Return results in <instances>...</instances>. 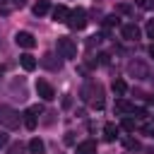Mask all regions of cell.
I'll list each match as a JSON object with an SVG mask.
<instances>
[{"label":"cell","instance_id":"6da1fadb","mask_svg":"<svg viewBox=\"0 0 154 154\" xmlns=\"http://www.w3.org/2000/svg\"><path fill=\"white\" fill-rule=\"evenodd\" d=\"M79 99H82V101H87V103H91L94 108H101V106H103V94H101V87H99V84H94V82H87V84L82 87Z\"/></svg>","mask_w":154,"mask_h":154},{"label":"cell","instance_id":"7a4b0ae2","mask_svg":"<svg viewBox=\"0 0 154 154\" xmlns=\"http://www.w3.org/2000/svg\"><path fill=\"white\" fill-rule=\"evenodd\" d=\"M0 125L7 128V130H17V128H19V113H17L14 108L0 103Z\"/></svg>","mask_w":154,"mask_h":154},{"label":"cell","instance_id":"3957f363","mask_svg":"<svg viewBox=\"0 0 154 154\" xmlns=\"http://www.w3.org/2000/svg\"><path fill=\"white\" fill-rule=\"evenodd\" d=\"M65 24H67L72 31H82V29L87 26V12H84L82 7H75V10H70V14H67Z\"/></svg>","mask_w":154,"mask_h":154},{"label":"cell","instance_id":"277c9868","mask_svg":"<svg viewBox=\"0 0 154 154\" xmlns=\"http://www.w3.org/2000/svg\"><path fill=\"white\" fill-rule=\"evenodd\" d=\"M55 48H58V55H60V58H67V60L77 58V43H75L72 38H67V36H58Z\"/></svg>","mask_w":154,"mask_h":154},{"label":"cell","instance_id":"5b68a950","mask_svg":"<svg viewBox=\"0 0 154 154\" xmlns=\"http://www.w3.org/2000/svg\"><path fill=\"white\" fill-rule=\"evenodd\" d=\"M41 106L36 103V106H29L26 111H24V128L26 130H36V123H38V116H41Z\"/></svg>","mask_w":154,"mask_h":154},{"label":"cell","instance_id":"8992f818","mask_svg":"<svg viewBox=\"0 0 154 154\" xmlns=\"http://www.w3.org/2000/svg\"><path fill=\"white\" fill-rule=\"evenodd\" d=\"M128 75L137 77V79H147L149 77V67L144 63H140V60H132V63H128Z\"/></svg>","mask_w":154,"mask_h":154},{"label":"cell","instance_id":"52a82bcc","mask_svg":"<svg viewBox=\"0 0 154 154\" xmlns=\"http://www.w3.org/2000/svg\"><path fill=\"white\" fill-rule=\"evenodd\" d=\"M14 43L19 46V48H34L36 46V38H34V34H29V31H17L14 34Z\"/></svg>","mask_w":154,"mask_h":154},{"label":"cell","instance_id":"ba28073f","mask_svg":"<svg viewBox=\"0 0 154 154\" xmlns=\"http://www.w3.org/2000/svg\"><path fill=\"white\" fill-rule=\"evenodd\" d=\"M36 94L43 99V101H51V99H55V89L46 82V79H38L36 82Z\"/></svg>","mask_w":154,"mask_h":154},{"label":"cell","instance_id":"9c48e42d","mask_svg":"<svg viewBox=\"0 0 154 154\" xmlns=\"http://www.w3.org/2000/svg\"><path fill=\"white\" fill-rule=\"evenodd\" d=\"M120 34H123V38H125V41H137V38H140V26H137L135 22H130V24H123Z\"/></svg>","mask_w":154,"mask_h":154},{"label":"cell","instance_id":"30bf717a","mask_svg":"<svg viewBox=\"0 0 154 154\" xmlns=\"http://www.w3.org/2000/svg\"><path fill=\"white\" fill-rule=\"evenodd\" d=\"M41 65L55 72V70H60V55H55V53H46V55L41 58Z\"/></svg>","mask_w":154,"mask_h":154},{"label":"cell","instance_id":"8fae6325","mask_svg":"<svg viewBox=\"0 0 154 154\" xmlns=\"http://www.w3.org/2000/svg\"><path fill=\"white\" fill-rule=\"evenodd\" d=\"M75 154H96V142H94V140H84V142H79L77 149H75Z\"/></svg>","mask_w":154,"mask_h":154},{"label":"cell","instance_id":"7c38bea8","mask_svg":"<svg viewBox=\"0 0 154 154\" xmlns=\"http://www.w3.org/2000/svg\"><path fill=\"white\" fill-rule=\"evenodd\" d=\"M19 63H22V67H24L26 72L36 70V65H38V63H36V58H34L31 53H22V55H19Z\"/></svg>","mask_w":154,"mask_h":154},{"label":"cell","instance_id":"4fadbf2b","mask_svg":"<svg viewBox=\"0 0 154 154\" xmlns=\"http://www.w3.org/2000/svg\"><path fill=\"white\" fill-rule=\"evenodd\" d=\"M118 130H120V128H118L116 123H106V125H103V140H106V142H116Z\"/></svg>","mask_w":154,"mask_h":154},{"label":"cell","instance_id":"5bb4252c","mask_svg":"<svg viewBox=\"0 0 154 154\" xmlns=\"http://www.w3.org/2000/svg\"><path fill=\"white\" fill-rule=\"evenodd\" d=\"M116 113H123V116L135 113V103H130V101H125V99H118V101H116Z\"/></svg>","mask_w":154,"mask_h":154},{"label":"cell","instance_id":"9a60e30c","mask_svg":"<svg viewBox=\"0 0 154 154\" xmlns=\"http://www.w3.org/2000/svg\"><path fill=\"white\" fill-rule=\"evenodd\" d=\"M67 14H70V10H67L65 5H55V7H53V19H55V22H65Z\"/></svg>","mask_w":154,"mask_h":154},{"label":"cell","instance_id":"2e32d148","mask_svg":"<svg viewBox=\"0 0 154 154\" xmlns=\"http://www.w3.org/2000/svg\"><path fill=\"white\" fill-rule=\"evenodd\" d=\"M31 10H34V14H36V17H43V14L51 10V2H48V0H38Z\"/></svg>","mask_w":154,"mask_h":154},{"label":"cell","instance_id":"e0dca14e","mask_svg":"<svg viewBox=\"0 0 154 154\" xmlns=\"http://www.w3.org/2000/svg\"><path fill=\"white\" fill-rule=\"evenodd\" d=\"M43 149H46V144H43L38 137H34V140L29 142V152H31V154H43Z\"/></svg>","mask_w":154,"mask_h":154},{"label":"cell","instance_id":"ac0fdd59","mask_svg":"<svg viewBox=\"0 0 154 154\" xmlns=\"http://www.w3.org/2000/svg\"><path fill=\"white\" fill-rule=\"evenodd\" d=\"M125 91H128V84H125V79H116V82H113V94H116V96H123Z\"/></svg>","mask_w":154,"mask_h":154},{"label":"cell","instance_id":"d6986e66","mask_svg":"<svg viewBox=\"0 0 154 154\" xmlns=\"http://www.w3.org/2000/svg\"><path fill=\"white\" fill-rule=\"evenodd\" d=\"M120 128H123V130H128V132H135L137 120H135V118H130V116H125V118H123V123H120Z\"/></svg>","mask_w":154,"mask_h":154},{"label":"cell","instance_id":"ffe728a7","mask_svg":"<svg viewBox=\"0 0 154 154\" xmlns=\"http://www.w3.org/2000/svg\"><path fill=\"white\" fill-rule=\"evenodd\" d=\"M118 24H120L118 14H108V17H103V26H106V29H111V26H118Z\"/></svg>","mask_w":154,"mask_h":154},{"label":"cell","instance_id":"44dd1931","mask_svg":"<svg viewBox=\"0 0 154 154\" xmlns=\"http://www.w3.org/2000/svg\"><path fill=\"white\" fill-rule=\"evenodd\" d=\"M123 144H125V149H130V152L140 149V142H137L135 137H125V140H123Z\"/></svg>","mask_w":154,"mask_h":154},{"label":"cell","instance_id":"7402d4cb","mask_svg":"<svg viewBox=\"0 0 154 154\" xmlns=\"http://www.w3.org/2000/svg\"><path fill=\"white\" fill-rule=\"evenodd\" d=\"M7 154H24V144H22V142H14V144H10Z\"/></svg>","mask_w":154,"mask_h":154},{"label":"cell","instance_id":"603a6c76","mask_svg":"<svg viewBox=\"0 0 154 154\" xmlns=\"http://www.w3.org/2000/svg\"><path fill=\"white\" fill-rule=\"evenodd\" d=\"M137 2V7H142V10H154V0H135Z\"/></svg>","mask_w":154,"mask_h":154},{"label":"cell","instance_id":"cb8c5ba5","mask_svg":"<svg viewBox=\"0 0 154 154\" xmlns=\"http://www.w3.org/2000/svg\"><path fill=\"white\" fill-rule=\"evenodd\" d=\"M7 142H10V135H7L5 130H0V149H2V147H5Z\"/></svg>","mask_w":154,"mask_h":154},{"label":"cell","instance_id":"d4e9b609","mask_svg":"<svg viewBox=\"0 0 154 154\" xmlns=\"http://www.w3.org/2000/svg\"><path fill=\"white\" fill-rule=\"evenodd\" d=\"M147 36H149V38H154V19H149V22H147Z\"/></svg>","mask_w":154,"mask_h":154},{"label":"cell","instance_id":"484cf974","mask_svg":"<svg viewBox=\"0 0 154 154\" xmlns=\"http://www.w3.org/2000/svg\"><path fill=\"white\" fill-rule=\"evenodd\" d=\"M130 10H132V7H130L128 2H123V5H118V12H123V14H130Z\"/></svg>","mask_w":154,"mask_h":154},{"label":"cell","instance_id":"4316f807","mask_svg":"<svg viewBox=\"0 0 154 154\" xmlns=\"http://www.w3.org/2000/svg\"><path fill=\"white\" fill-rule=\"evenodd\" d=\"M65 144H75V132H65Z\"/></svg>","mask_w":154,"mask_h":154},{"label":"cell","instance_id":"83f0119b","mask_svg":"<svg viewBox=\"0 0 154 154\" xmlns=\"http://www.w3.org/2000/svg\"><path fill=\"white\" fill-rule=\"evenodd\" d=\"M12 2H14L17 7H24V5H26V0H12Z\"/></svg>","mask_w":154,"mask_h":154},{"label":"cell","instance_id":"f1b7e54d","mask_svg":"<svg viewBox=\"0 0 154 154\" xmlns=\"http://www.w3.org/2000/svg\"><path fill=\"white\" fill-rule=\"evenodd\" d=\"M149 58H154V43L149 46Z\"/></svg>","mask_w":154,"mask_h":154},{"label":"cell","instance_id":"f546056e","mask_svg":"<svg viewBox=\"0 0 154 154\" xmlns=\"http://www.w3.org/2000/svg\"><path fill=\"white\" fill-rule=\"evenodd\" d=\"M2 2H7V0H0V5H2Z\"/></svg>","mask_w":154,"mask_h":154},{"label":"cell","instance_id":"4dcf8cb0","mask_svg":"<svg viewBox=\"0 0 154 154\" xmlns=\"http://www.w3.org/2000/svg\"><path fill=\"white\" fill-rule=\"evenodd\" d=\"M152 132H154V130H152Z\"/></svg>","mask_w":154,"mask_h":154}]
</instances>
